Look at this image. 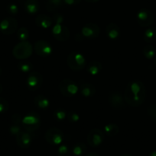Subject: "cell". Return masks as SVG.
Instances as JSON below:
<instances>
[{"label": "cell", "instance_id": "obj_1", "mask_svg": "<svg viewBox=\"0 0 156 156\" xmlns=\"http://www.w3.org/2000/svg\"><path fill=\"white\" fill-rule=\"evenodd\" d=\"M123 96L125 103L129 106L134 108L140 106L146 98V88L145 85L140 81H131L127 84Z\"/></svg>", "mask_w": 156, "mask_h": 156}, {"label": "cell", "instance_id": "obj_2", "mask_svg": "<svg viewBox=\"0 0 156 156\" xmlns=\"http://www.w3.org/2000/svg\"><path fill=\"white\" fill-rule=\"evenodd\" d=\"M33 50L34 47L30 42L28 41H20L14 47L12 50V55L18 59H27L32 56Z\"/></svg>", "mask_w": 156, "mask_h": 156}, {"label": "cell", "instance_id": "obj_3", "mask_svg": "<svg viewBox=\"0 0 156 156\" xmlns=\"http://www.w3.org/2000/svg\"><path fill=\"white\" fill-rule=\"evenodd\" d=\"M21 125L24 130L32 133L39 128L41 125L40 116L35 112H30L22 117Z\"/></svg>", "mask_w": 156, "mask_h": 156}, {"label": "cell", "instance_id": "obj_4", "mask_svg": "<svg viewBox=\"0 0 156 156\" xmlns=\"http://www.w3.org/2000/svg\"><path fill=\"white\" fill-rule=\"evenodd\" d=\"M67 64L70 69L79 71L86 66V59L82 53L76 51L72 52L67 56Z\"/></svg>", "mask_w": 156, "mask_h": 156}, {"label": "cell", "instance_id": "obj_5", "mask_svg": "<svg viewBox=\"0 0 156 156\" xmlns=\"http://www.w3.org/2000/svg\"><path fill=\"white\" fill-rule=\"evenodd\" d=\"M60 91L64 97L70 98L76 95L79 91V87L76 83L70 79H66L61 81L58 85Z\"/></svg>", "mask_w": 156, "mask_h": 156}, {"label": "cell", "instance_id": "obj_6", "mask_svg": "<svg viewBox=\"0 0 156 156\" xmlns=\"http://www.w3.org/2000/svg\"><path fill=\"white\" fill-rule=\"evenodd\" d=\"M45 140L52 146H60L64 140V134L62 130L56 127L47 129L44 135Z\"/></svg>", "mask_w": 156, "mask_h": 156}, {"label": "cell", "instance_id": "obj_7", "mask_svg": "<svg viewBox=\"0 0 156 156\" xmlns=\"http://www.w3.org/2000/svg\"><path fill=\"white\" fill-rule=\"evenodd\" d=\"M137 22L141 27H146L152 25L154 18L152 12L148 9H141L136 15Z\"/></svg>", "mask_w": 156, "mask_h": 156}, {"label": "cell", "instance_id": "obj_8", "mask_svg": "<svg viewBox=\"0 0 156 156\" xmlns=\"http://www.w3.org/2000/svg\"><path fill=\"white\" fill-rule=\"evenodd\" d=\"M109 105L112 108L116 111H120L125 107V101L124 96L117 91H110L108 94Z\"/></svg>", "mask_w": 156, "mask_h": 156}, {"label": "cell", "instance_id": "obj_9", "mask_svg": "<svg viewBox=\"0 0 156 156\" xmlns=\"http://www.w3.org/2000/svg\"><path fill=\"white\" fill-rule=\"evenodd\" d=\"M43 83V76L39 72L34 71L29 73L26 79V85L31 91H36L39 89Z\"/></svg>", "mask_w": 156, "mask_h": 156}, {"label": "cell", "instance_id": "obj_10", "mask_svg": "<svg viewBox=\"0 0 156 156\" xmlns=\"http://www.w3.org/2000/svg\"><path fill=\"white\" fill-rule=\"evenodd\" d=\"M34 50L38 56L47 57L53 53V48L50 44L44 40H38L35 43Z\"/></svg>", "mask_w": 156, "mask_h": 156}, {"label": "cell", "instance_id": "obj_11", "mask_svg": "<svg viewBox=\"0 0 156 156\" xmlns=\"http://www.w3.org/2000/svg\"><path fill=\"white\" fill-rule=\"evenodd\" d=\"M18 29V21L15 18L9 17L4 18L0 22V31L6 35L15 33Z\"/></svg>", "mask_w": 156, "mask_h": 156}, {"label": "cell", "instance_id": "obj_12", "mask_svg": "<svg viewBox=\"0 0 156 156\" xmlns=\"http://www.w3.org/2000/svg\"><path fill=\"white\" fill-rule=\"evenodd\" d=\"M87 143L91 147L96 148L100 146L104 140V133L98 128H94L89 132L87 137Z\"/></svg>", "mask_w": 156, "mask_h": 156}, {"label": "cell", "instance_id": "obj_13", "mask_svg": "<svg viewBox=\"0 0 156 156\" xmlns=\"http://www.w3.org/2000/svg\"><path fill=\"white\" fill-rule=\"evenodd\" d=\"M52 35L58 41H66L70 37V30L63 24H54L52 27Z\"/></svg>", "mask_w": 156, "mask_h": 156}, {"label": "cell", "instance_id": "obj_14", "mask_svg": "<svg viewBox=\"0 0 156 156\" xmlns=\"http://www.w3.org/2000/svg\"><path fill=\"white\" fill-rule=\"evenodd\" d=\"M81 34L84 37L89 39H94L99 37L100 34V28L95 23H87L83 27Z\"/></svg>", "mask_w": 156, "mask_h": 156}, {"label": "cell", "instance_id": "obj_15", "mask_svg": "<svg viewBox=\"0 0 156 156\" xmlns=\"http://www.w3.org/2000/svg\"><path fill=\"white\" fill-rule=\"evenodd\" d=\"M15 140L20 148L28 149L32 143V136L28 131L22 130L15 136Z\"/></svg>", "mask_w": 156, "mask_h": 156}, {"label": "cell", "instance_id": "obj_16", "mask_svg": "<svg viewBox=\"0 0 156 156\" xmlns=\"http://www.w3.org/2000/svg\"><path fill=\"white\" fill-rule=\"evenodd\" d=\"M21 120H22V117L18 114H14L12 117V124L9 126V132L12 135L16 136L20 132L23 130Z\"/></svg>", "mask_w": 156, "mask_h": 156}, {"label": "cell", "instance_id": "obj_17", "mask_svg": "<svg viewBox=\"0 0 156 156\" xmlns=\"http://www.w3.org/2000/svg\"><path fill=\"white\" fill-rule=\"evenodd\" d=\"M35 23L38 27L42 29L49 28L53 24V18L44 14L38 15L35 19Z\"/></svg>", "mask_w": 156, "mask_h": 156}, {"label": "cell", "instance_id": "obj_18", "mask_svg": "<svg viewBox=\"0 0 156 156\" xmlns=\"http://www.w3.org/2000/svg\"><path fill=\"white\" fill-rule=\"evenodd\" d=\"M79 91L85 98H91L96 94V88L94 85L87 82H81L79 87Z\"/></svg>", "mask_w": 156, "mask_h": 156}, {"label": "cell", "instance_id": "obj_19", "mask_svg": "<svg viewBox=\"0 0 156 156\" xmlns=\"http://www.w3.org/2000/svg\"><path fill=\"white\" fill-rule=\"evenodd\" d=\"M120 33V27L115 23H110L106 27V34L110 40L117 39Z\"/></svg>", "mask_w": 156, "mask_h": 156}, {"label": "cell", "instance_id": "obj_20", "mask_svg": "<svg viewBox=\"0 0 156 156\" xmlns=\"http://www.w3.org/2000/svg\"><path fill=\"white\" fill-rule=\"evenodd\" d=\"M24 9L27 13L33 15L38 12L40 4L38 0H26L24 3Z\"/></svg>", "mask_w": 156, "mask_h": 156}, {"label": "cell", "instance_id": "obj_21", "mask_svg": "<svg viewBox=\"0 0 156 156\" xmlns=\"http://www.w3.org/2000/svg\"><path fill=\"white\" fill-rule=\"evenodd\" d=\"M35 106L41 110H47L50 107V101L44 95H37L34 99Z\"/></svg>", "mask_w": 156, "mask_h": 156}, {"label": "cell", "instance_id": "obj_22", "mask_svg": "<svg viewBox=\"0 0 156 156\" xmlns=\"http://www.w3.org/2000/svg\"><path fill=\"white\" fill-rule=\"evenodd\" d=\"M102 69V65L101 64V62L97 60H92L87 66V70L88 73L93 76L99 74Z\"/></svg>", "mask_w": 156, "mask_h": 156}, {"label": "cell", "instance_id": "obj_23", "mask_svg": "<svg viewBox=\"0 0 156 156\" xmlns=\"http://www.w3.org/2000/svg\"><path fill=\"white\" fill-rule=\"evenodd\" d=\"M144 40L148 44L155 42L156 41V28L154 27H148L144 32Z\"/></svg>", "mask_w": 156, "mask_h": 156}, {"label": "cell", "instance_id": "obj_24", "mask_svg": "<svg viewBox=\"0 0 156 156\" xmlns=\"http://www.w3.org/2000/svg\"><path fill=\"white\" fill-rule=\"evenodd\" d=\"M119 131V126H118L117 124H115V123H109V124L105 125L103 128V132L110 137H113L117 135Z\"/></svg>", "mask_w": 156, "mask_h": 156}, {"label": "cell", "instance_id": "obj_25", "mask_svg": "<svg viewBox=\"0 0 156 156\" xmlns=\"http://www.w3.org/2000/svg\"><path fill=\"white\" fill-rule=\"evenodd\" d=\"M64 4L63 0H47L46 8L49 12H52L62 7Z\"/></svg>", "mask_w": 156, "mask_h": 156}, {"label": "cell", "instance_id": "obj_26", "mask_svg": "<svg viewBox=\"0 0 156 156\" xmlns=\"http://www.w3.org/2000/svg\"><path fill=\"white\" fill-rule=\"evenodd\" d=\"M144 56L148 59H153L156 56V50L154 46L151 44H148L145 46L142 50Z\"/></svg>", "mask_w": 156, "mask_h": 156}, {"label": "cell", "instance_id": "obj_27", "mask_svg": "<svg viewBox=\"0 0 156 156\" xmlns=\"http://www.w3.org/2000/svg\"><path fill=\"white\" fill-rule=\"evenodd\" d=\"M18 67L20 71L22 72V73H29L32 72V69H33V64L30 61L22 59V60L18 62Z\"/></svg>", "mask_w": 156, "mask_h": 156}, {"label": "cell", "instance_id": "obj_28", "mask_svg": "<svg viewBox=\"0 0 156 156\" xmlns=\"http://www.w3.org/2000/svg\"><path fill=\"white\" fill-rule=\"evenodd\" d=\"M85 144L82 143H78L75 144L72 148V154L74 156H82L85 154L86 152Z\"/></svg>", "mask_w": 156, "mask_h": 156}, {"label": "cell", "instance_id": "obj_29", "mask_svg": "<svg viewBox=\"0 0 156 156\" xmlns=\"http://www.w3.org/2000/svg\"><path fill=\"white\" fill-rule=\"evenodd\" d=\"M67 112L63 108H58L53 113V117L57 121H63L66 119Z\"/></svg>", "mask_w": 156, "mask_h": 156}, {"label": "cell", "instance_id": "obj_30", "mask_svg": "<svg viewBox=\"0 0 156 156\" xmlns=\"http://www.w3.org/2000/svg\"><path fill=\"white\" fill-rule=\"evenodd\" d=\"M17 37L19 41H26L29 37V31L26 27H20L17 30Z\"/></svg>", "mask_w": 156, "mask_h": 156}, {"label": "cell", "instance_id": "obj_31", "mask_svg": "<svg viewBox=\"0 0 156 156\" xmlns=\"http://www.w3.org/2000/svg\"><path fill=\"white\" fill-rule=\"evenodd\" d=\"M148 114L151 121L156 123V104H152L148 107Z\"/></svg>", "mask_w": 156, "mask_h": 156}, {"label": "cell", "instance_id": "obj_32", "mask_svg": "<svg viewBox=\"0 0 156 156\" xmlns=\"http://www.w3.org/2000/svg\"><path fill=\"white\" fill-rule=\"evenodd\" d=\"M70 151L67 145H61L58 149V156H69Z\"/></svg>", "mask_w": 156, "mask_h": 156}, {"label": "cell", "instance_id": "obj_33", "mask_svg": "<svg viewBox=\"0 0 156 156\" xmlns=\"http://www.w3.org/2000/svg\"><path fill=\"white\" fill-rule=\"evenodd\" d=\"M67 118L70 123H76V122L79 121L80 116L75 111H70V112L67 113Z\"/></svg>", "mask_w": 156, "mask_h": 156}, {"label": "cell", "instance_id": "obj_34", "mask_svg": "<svg viewBox=\"0 0 156 156\" xmlns=\"http://www.w3.org/2000/svg\"><path fill=\"white\" fill-rule=\"evenodd\" d=\"M9 104L7 101L3 98L0 97V114L9 111Z\"/></svg>", "mask_w": 156, "mask_h": 156}, {"label": "cell", "instance_id": "obj_35", "mask_svg": "<svg viewBox=\"0 0 156 156\" xmlns=\"http://www.w3.org/2000/svg\"><path fill=\"white\" fill-rule=\"evenodd\" d=\"M7 12L12 15H16L18 13V7L14 3H10L7 6Z\"/></svg>", "mask_w": 156, "mask_h": 156}, {"label": "cell", "instance_id": "obj_36", "mask_svg": "<svg viewBox=\"0 0 156 156\" xmlns=\"http://www.w3.org/2000/svg\"><path fill=\"white\" fill-rule=\"evenodd\" d=\"M53 21L54 24H63L64 21V16L60 13H54L53 15Z\"/></svg>", "mask_w": 156, "mask_h": 156}, {"label": "cell", "instance_id": "obj_37", "mask_svg": "<svg viewBox=\"0 0 156 156\" xmlns=\"http://www.w3.org/2000/svg\"><path fill=\"white\" fill-rule=\"evenodd\" d=\"M64 4L67 5H75L79 3H80L81 0H63Z\"/></svg>", "mask_w": 156, "mask_h": 156}, {"label": "cell", "instance_id": "obj_38", "mask_svg": "<svg viewBox=\"0 0 156 156\" xmlns=\"http://www.w3.org/2000/svg\"><path fill=\"white\" fill-rule=\"evenodd\" d=\"M85 156H99V155L96 153V152H90V153L87 154Z\"/></svg>", "mask_w": 156, "mask_h": 156}, {"label": "cell", "instance_id": "obj_39", "mask_svg": "<svg viewBox=\"0 0 156 156\" xmlns=\"http://www.w3.org/2000/svg\"><path fill=\"white\" fill-rule=\"evenodd\" d=\"M148 156H156V151L154 150V151H152V152H150Z\"/></svg>", "mask_w": 156, "mask_h": 156}, {"label": "cell", "instance_id": "obj_40", "mask_svg": "<svg viewBox=\"0 0 156 156\" xmlns=\"http://www.w3.org/2000/svg\"><path fill=\"white\" fill-rule=\"evenodd\" d=\"M87 2H90V3H94L96 2H99V0H86Z\"/></svg>", "mask_w": 156, "mask_h": 156}, {"label": "cell", "instance_id": "obj_41", "mask_svg": "<svg viewBox=\"0 0 156 156\" xmlns=\"http://www.w3.org/2000/svg\"><path fill=\"white\" fill-rule=\"evenodd\" d=\"M2 91H3V88H2V85H1V84H0V94H1L2 92Z\"/></svg>", "mask_w": 156, "mask_h": 156}, {"label": "cell", "instance_id": "obj_42", "mask_svg": "<svg viewBox=\"0 0 156 156\" xmlns=\"http://www.w3.org/2000/svg\"><path fill=\"white\" fill-rule=\"evenodd\" d=\"M121 156H132V155H129V154H123V155Z\"/></svg>", "mask_w": 156, "mask_h": 156}, {"label": "cell", "instance_id": "obj_43", "mask_svg": "<svg viewBox=\"0 0 156 156\" xmlns=\"http://www.w3.org/2000/svg\"><path fill=\"white\" fill-rule=\"evenodd\" d=\"M154 65L156 66V56H154Z\"/></svg>", "mask_w": 156, "mask_h": 156}, {"label": "cell", "instance_id": "obj_44", "mask_svg": "<svg viewBox=\"0 0 156 156\" xmlns=\"http://www.w3.org/2000/svg\"><path fill=\"white\" fill-rule=\"evenodd\" d=\"M1 73H2V68L0 67V75H1Z\"/></svg>", "mask_w": 156, "mask_h": 156}]
</instances>
